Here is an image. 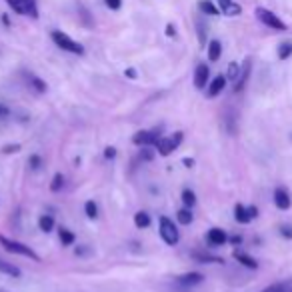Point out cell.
Listing matches in <instances>:
<instances>
[{
    "label": "cell",
    "instance_id": "cell-1",
    "mask_svg": "<svg viewBox=\"0 0 292 292\" xmlns=\"http://www.w3.org/2000/svg\"><path fill=\"white\" fill-rule=\"evenodd\" d=\"M0 244H2V248H4L6 252H10V254L26 256V258L34 260V262H40V256H38V254L34 252L30 246H26V244H22V242L10 240V238H6V236H2V234H0Z\"/></svg>",
    "mask_w": 292,
    "mask_h": 292
},
{
    "label": "cell",
    "instance_id": "cell-2",
    "mask_svg": "<svg viewBox=\"0 0 292 292\" xmlns=\"http://www.w3.org/2000/svg\"><path fill=\"white\" fill-rule=\"evenodd\" d=\"M52 40H54V44L58 46V48H62L66 52H72V54H84V46L80 44V42H76V40H72L68 34H64L62 30H52Z\"/></svg>",
    "mask_w": 292,
    "mask_h": 292
},
{
    "label": "cell",
    "instance_id": "cell-3",
    "mask_svg": "<svg viewBox=\"0 0 292 292\" xmlns=\"http://www.w3.org/2000/svg\"><path fill=\"white\" fill-rule=\"evenodd\" d=\"M160 236H163V240L168 246H174L180 240V232H178L176 224L170 218H166V216H160Z\"/></svg>",
    "mask_w": 292,
    "mask_h": 292
},
{
    "label": "cell",
    "instance_id": "cell-4",
    "mask_svg": "<svg viewBox=\"0 0 292 292\" xmlns=\"http://www.w3.org/2000/svg\"><path fill=\"white\" fill-rule=\"evenodd\" d=\"M256 18H258L262 24H266L268 28H274V30H280V33L286 30V24H284L274 12H270V10H266V8H256Z\"/></svg>",
    "mask_w": 292,
    "mask_h": 292
},
{
    "label": "cell",
    "instance_id": "cell-5",
    "mask_svg": "<svg viewBox=\"0 0 292 292\" xmlns=\"http://www.w3.org/2000/svg\"><path fill=\"white\" fill-rule=\"evenodd\" d=\"M180 142H182V132H176L174 136H168V138L160 136V140L156 142V150L160 156H168V154H172V150L178 148Z\"/></svg>",
    "mask_w": 292,
    "mask_h": 292
},
{
    "label": "cell",
    "instance_id": "cell-6",
    "mask_svg": "<svg viewBox=\"0 0 292 292\" xmlns=\"http://www.w3.org/2000/svg\"><path fill=\"white\" fill-rule=\"evenodd\" d=\"M158 140H160L158 130H140L132 136V142L138 146H156Z\"/></svg>",
    "mask_w": 292,
    "mask_h": 292
},
{
    "label": "cell",
    "instance_id": "cell-7",
    "mask_svg": "<svg viewBox=\"0 0 292 292\" xmlns=\"http://www.w3.org/2000/svg\"><path fill=\"white\" fill-rule=\"evenodd\" d=\"M250 68H252V60H250V58H246V60H244V64L240 66V74H238V78L234 80V92H240V90L246 86L248 76H250Z\"/></svg>",
    "mask_w": 292,
    "mask_h": 292
},
{
    "label": "cell",
    "instance_id": "cell-8",
    "mask_svg": "<svg viewBox=\"0 0 292 292\" xmlns=\"http://www.w3.org/2000/svg\"><path fill=\"white\" fill-rule=\"evenodd\" d=\"M206 242H208L210 246H222V244L228 242L226 232H224L222 228H210L208 234H206Z\"/></svg>",
    "mask_w": 292,
    "mask_h": 292
},
{
    "label": "cell",
    "instance_id": "cell-9",
    "mask_svg": "<svg viewBox=\"0 0 292 292\" xmlns=\"http://www.w3.org/2000/svg\"><path fill=\"white\" fill-rule=\"evenodd\" d=\"M208 78H210V68L206 64H198L194 70V86L198 90H202L204 86H208Z\"/></svg>",
    "mask_w": 292,
    "mask_h": 292
},
{
    "label": "cell",
    "instance_id": "cell-10",
    "mask_svg": "<svg viewBox=\"0 0 292 292\" xmlns=\"http://www.w3.org/2000/svg\"><path fill=\"white\" fill-rule=\"evenodd\" d=\"M226 76H222V74H218V76H214V80L208 84V88H206V96L208 98H216L222 90H224V86H226Z\"/></svg>",
    "mask_w": 292,
    "mask_h": 292
},
{
    "label": "cell",
    "instance_id": "cell-11",
    "mask_svg": "<svg viewBox=\"0 0 292 292\" xmlns=\"http://www.w3.org/2000/svg\"><path fill=\"white\" fill-rule=\"evenodd\" d=\"M202 280H204V276H202L200 272H186V274H182V276L176 278V284L182 286V288H188V286L200 284Z\"/></svg>",
    "mask_w": 292,
    "mask_h": 292
},
{
    "label": "cell",
    "instance_id": "cell-12",
    "mask_svg": "<svg viewBox=\"0 0 292 292\" xmlns=\"http://www.w3.org/2000/svg\"><path fill=\"white\" fill-rule=\"evenodd\" d=\"M274 204H276L278 210H288L292 206L290 194H288L284 188H276V190H274Z\"/></svg>",
    "mask_w": 292,
    "mask_h": 292
},
{
    "label": "cell",
    "instance_id": "cell-13",
    "mask_svg": "<svg viewBox=\"0 0 292 292\" xmlns=\"http://www.w3.org/2000/svg\"><path fill=\"white\" fill-rule=\"evenodd\" d=\"M234 258L238 260L242 266H246V268H252V270H256V268H258V262L252 258L250 254L242 252V250H234Z\"/></svg>",
    "mask_w": 292,
    "mask_h": 292
},
{
    "label": "cell",
    "instance_id": "cell-14",
    "mask_svg": "<svg viewBox=\"0 0 292 292\" xmlns=\"http://www.w3.org/2000/svg\"><path fill=\"white\" fill-rule=\"evenodd\" d=\"M192 258L200 264H222L224 262L220 256H212V254H206V252H192Z\"/></svg>",
    "mask_w": 292,
    "mask_h": 292
},
{
    "label": "cell",
    "instance_id": "cell-15",
    "mask_svg": "<svg viewBox=\"0 0 292 292\" xmlns=\"http://www.w3.org/2000/svg\"><path fill=\"white\" fill-rule=\"evenodd\" d=\"M198 8H200L202 14H208V16H218L220 14V8L214 6V2H210V0H200Z\"/></svg>",
    "mask_w": 292,
    "mask_h": 292
},
{
    "label": "cell",
    "instance_id": "cell-16",
    "mask_svg": "<svg viewBox=\"0 0 292 292\" xmlns=\"http://www.w3.org/2000/svg\"><path fill=\"white\" fill-rule=\"evenodd\" d=\"M220 54H222V44H220L218 40H210V42H208V60H210V62H216V60L220 58Z\"/></svg>",
    "mask_w": 292,
    "mask_h": 292
},
{
    "label": "cell",
    "instance_id": "cell-17",
    "mask_svg": "<svg viewBox=\"0 0 292 292\" xmlns=\"http://www.w3.org/2000/svg\"><path fill=\"white\" fill-rule=\"evenodd\" d=\"M234 218H236V222H240V224H248V222L252 220L250 214H248V208L242 206V204H236V206H234Z\"/></svg>",
    "mask_w": 292,
    "mask_h": 292
},
{
    "label": "cell",
    "instance_id": "cell-18",
    "mask_svg": "<svg viewBox=\"0 0 292 292\" xmlns=\"http://www.w3.org/2000/svg\"><path fill=\"white\" fill-rule=\"evenodd\" d=\"M0 272H4V274H8V276H14V278H20V276H22V272H20L18 266H14V264H10V262H6V260H2V258H0Z\"/></svg>",
    "mask_w": 292,
    "mask_h": 292
},
{
    "label": "cell",
    "instance_id": "cell-19",
    "mask_svg": "<svg viewBox=\"0 0 292 292\" xmlns=\"http://www.w3.org/2000/svg\"><path fill=\"white\" fill-rule=\"evenodd\" d=\"M54 224H56V222H54V216H52V214H42V216L38 218V226H40L42 232H46V234L54 230Z\"/></svg>",
    "mask_w": 292,
    "mask_h": 292
},
{
    "label": "cell",
    "instance_id": "cell-20",
    "mask_svg": "<svg viewBox=\"0 0 292 292\" xmlns=\"http://www.w3.org/2000/svg\"><path fill=\"white\" fill-rule=\"evenodd\" d=\"M176 220H178L180 224L188 226V224L194 220V216H192V210H190V208H182V210H178V212H176Z\"/></svg>",
    "mask_w": 292,
    "mask_h": 292
},
{
    "label": "cell",
    "instance_id": "cell-21",
    "mask_svg": "<svg viewBox=\"0 0 292 292\" xmlns=\"http://www.w3.org/2000/svg\"><path fill=\"white\" fill-rule=\"evenodd\" d=\"M58 238H60L62 246H72V244H74V240H76L74 232H70L68 228H60V230H58Z\"/></svg>",
    "mask_w": 292,
    "mask_h": 292
},
{
    "label": "cell",
    "instance_id": "cell-22",
    "mask_svg": "<svg viewBox=\"0 0 292 292\" xmlns=\"http://www.w3.org/2000/svg\"><path fill=\"white\" fill-rule=\"evenodd\" d=\"M134 224H136V228H148L150 226V214H146L144 210L136 212L134 214Z\"/></svg>",
    "mask_w": 292,
    "mask_h": 292
},
{
    "label": "cell",
    "instance_id": "cell-23",
    "mask_svg": "<svg viewBox=\"0 0 292 292\" xmlns=\"http://www.w3.org/2000/svg\"><path fill=\"white\" fill-rule=\"evenodd\" d=\"M24 8H26V16H33L34 20L38 18V6H36V0H22Z\"/></svg>",
    "mask_w": 292,
    "mask_h": 292
},
{
    "label": "cell",
    "instance_id": "cell-24",
    "mask_svg": "<svg viewBox=\"0 0 292 292\" xmlns=\"http://www.w3.org/2000/svg\"><path fill=\"white\" fill-rule=\"evenodd\" d=\"M290 54H292V42H282L278 46V58L286 60V58H290Z\"/></svg>",
    "mask_w": 292,
    "mask_h": 292
},
{
    "label": "cell",
    "instance_id": "cell-25",
    "mask_svg": "<svg viewBox=\"0 0 292 292\" xmlns=\"http://www.w3.org/2000/svg\"><path fill=\"white\" fill-rule=\"evenodd\" d=\"M182 202H184V206H186V208H192V206L196 204V194L192 192V190L184 188V190H182Z\"/></svg>",
    "mask_w": 292,
    "mask_h": 292
},
{
    "label": "cell",
    "instance_id": "cell-26",
    "mask_svg": "<svg viewBox=\"0 0 292 292\" xmlns=\"http://www.w3.org/2000/svg\"><path fill=\"white\" fill-rule=\"evenodd\" d=\"M62 186H64V176L58 172V174H54V178H52L50 190H52V192H60V190H62Z\"/></svg>",
    "mask_w": 292,
    "mask_h": 292
},
{
    "label": "cell",
    "instance_id": "cell-27",
    "mask_svg": "<svg viewBox=\"0 0 292 292\" xmlns=\"http://www.w3.org/2000/svg\"><path fill=\"white\" fill-rule=\"evenodd\" d=\"M6 4L16 12V14H22V16H26V8H24V4H22V0H6Z\"/></svg>",
    "mask_w": 292,
    "mask_h": 292
},
{
    "label": "cell",
    "instance_id": "cell-28",
    "mask_svg": "<svg viewBox=\"0 0 292 292\" xmlns=\"http://www.w3.org/2000/svg\"><path fill=\"white\" fill-rule=\"evenodd\" d=\"M84 212H86V216H88V218H92V220H94V218L98 216L96 202H94V200H88V202L84 204Z\"/></svg>",
    "mask_w": 292,
    "mask_h": 292
},
{
    "label": "cell",
    "instance_id": "cell-29",
    "mask_svg": "<svg viewBox=\"0 0 292 292\" xmlns=\"http://www.w3.org/2000/svg\"><path fill=\"white\" fill-rule=\"evenodd\" d=\"M242 12V8H240V4H236V2H230L226 8L222 10V14H226V16H238Z\"/></svg>",
    "mask_w": 292,
    "mask_h": 292
},
{
    "label": "cell",
    "instance_id": "cell-30",
    "mask_svg": "<svg viewBox=\"0 0 292 292\" xmlns=\"http://www.w3.org/2000/svg\"><path fill=\"white\" fill-rule=\"evenodd\" d=\"M30 86H33L36 92H46V82L40 80L38 76H30Z\"/></svg>",
    "mask_w": 292,
    "mask_h": 292
},
{
    "label": "cell",
    "instance_id": "cell-31",
    "mask_svg": "<svg viewBox=\"0 0 292 292\" xmlns=\"http://www.w3.org/2000/svg\"><path fill=\"white\" fill-rule=\"evenodd\" d=\"M238 74H240V66L236 64V62H230L228 64V72H226V78H230L232 82L238 78Z\"/></svg>",
    "mask_w": 292,
    "mask_h": 292
},
{
    "label": "cell",
    "instance_id": "cell-32",
    "mask_svg": "<svg viewBox=\"0 0 292 292\" xmlns=\"http://www.w3.org/2000/svg\"><path fill=\"white\" fill-rule=\"evenodd\" d=\"M196 26H198V38H200V44L204 46V44H206V28H204L202 20H198V22H196Z\"/></svg>",
    "mask_w": 292,
    "mask_h": 292
},
{
    "label": "cell",
    "instance_id": "cell-33",
    "mask_svg": "<svg viewBox=\"0 0 292 292\" xmlns=\"http://www.w3.org/2000/svg\"><path fill=\"white\" fill-rule=\"evenodd\" d=\"M104 4H106L110 10H120V6H122V0H104Z\"/></svg>",
    "mask_w": 292,
    "mask_h": 292
},
{
    "label": "cell",
    "instance_id": "cell-34",
    "mask_svg": "<svg viewBox=\"0 0 292 292\" xmlns=\"http://www.w3.org/2000/svg\"><path fill=\"white\" fill-rule=\"evenodd\" d=\"M28 164H30V168H33V170H38V168H40V164H42V160H40V156L33 154V156L28 158Z\"/></svg>",
    "mask_w": 292,
    "mask_h": 292
},
{
    "label": "cell",
    "instance_id": "cell-35",
    "mask_svg": "<svg viewBox=\"0 0 292 292\" xmlns=\"http://www.w3.org/2000/svg\"><path fill=\"white\" fill-rule=\"evenodd\" d=\"M280 234H282L284 238H292V226H288V224H282V226H280Z\"/></svg>",
    "mask_w": 292,
    "mask_h": 292
},
{
    "label": "cell",
    "instance_id": "cell-36",
    "mask_svg": "<svg viewBox=\"0 0 292 292\" xmlns=\"http://www.w3.org/2000/svg\"><path fill=\"white\" fill-rule=\"evenodd\" d=\"M140 158H142V160H152V158H154V152H150L148 148H144V150L140 152Z\"/></svg>",
    "mask_w": 292,
    "mask_h": 292
},
{
    "label": "cell",
    "instance_id": "cell-37",
    "mask_svg": "<svg viewBox=\"0 0 292 292\" xmlns=\"http://www.w3.org/2000/svg\"><path fill=\"white\" fill-rule=\"evenodd\" d=\"M18 150H20V144H14V146H12V144H8V146H4V152H6V154L18 152Z\"/></svg>",
    "mask_w": 292,
    "mask_h": 292
},
{
    "label": "cell",
    "instance_id": "cell-38",
    "mask_svg": "<svg viewBox=\"0 0 292 292\" xmlns=\"http://www.w3.org/2000/svg\"><path fill=\"white\" fill-rule=\"evenodd\" d=\"M104 156H106L108 160H110V158H114V156H116V148H112V146H108V148L104 150Z\"/></svg>",
    "mask_w": 292,
    "mask_h": 292
},
{
    "label": "cell",
    "instance_id": "cell-39",
    "mask_svg": "<svg viewBox=\"0 0 292 292\" xmlns=\"http://www.w3.org/2000/svg\"><path fill=\"white\" fill-rule=\"evenodd\" d=\"M248 214H250V218H256L258 216V208L256 206H248Z\"/></svg>",
    "mask_w": 292,
    "mask_h": 292
},
{
    "label": "cell",
    "instance_id": "cell-40",
    "mask_svg": "<svg viewBox=\"0 0 292 292\" xmlns=\"http://www.w3.org/2000/svg\"><path fill=\"white\" fill-rule=\"evenodd\" d=\"M174 34H176L174 24H166V36H174Z\"/></svg>",
    "mask_w": 292,
    "mask_h": 292
},
{
    "label": "cell",
    "instance_id": "cell-41",
    "mask_svg": "<svg viewBox=\"0 0 292 292\" xmlns=\"http://www.w3.org/2000/svg\"><path fill=\"white\" fill-rule=\"evenodd\" d=\"M124 74H126L128 78H136V70H134V68H128V70H126Z\"/></svg>",
    "mask_w": 292,
    "mask_h": 292
},
{
    "label": "cell",
    "instance_id": "cell-42",
    "mask_svg": "<svg viewBox=\"0 0 292 292\" xmlns=\"http://www.w3.org/2000/svg\"><path fill=\"white\" fill-rule=\"evenodd\" d=\"M230 2H232V0H218V4H220V10H224V8H226Z\"/></svg>",
    "mask_w": 292,
    "mask_h": 292
},
{
    "label": "cell",
    "instance_id": "cell-43",
    "mask_svg": "<svg viewBox=\"0 0 292 292\" xmlns=\"http://www.w3.org/2000/svg\"><path fill=\"white\" fill-rule=\"evenodd\" d=\"M228 240H230L232 244H240V242H242V238H240V236H232V238H228Z\"/></svg>",
    "mask_w": 292,
    "mask_h": 292
},
{
    "label": "cell",
    "instance_id": "cell-44",
    "mask_svg": "<svg viewBox=\"0 0 292 292\" xmlns=\"http://www.w3.org/2000/svg\"><path fill=\"white\" fill-rule=\"evenodd\" d=\"M182 163L186 164V168H192V166H194V160H192V158H184Z\"/></svg>",
    "mask_w": 292,
    "mask_h": 292
},
{
    "label": "cell",
    "instance_id": "cell-45",
    "mask_svg": "<svg viewBox=\"0 0 292 292\" xmlns=\"http://www.w3.org/2000/svg\"><path fill=\"white\" fill-rule=\"evenodd\" d=\"M6 114H8V110H6V108H4V106H2V104H0V118H4V116H6Z\"/></svg>",
    "mask_w": 292,
    "mask_h": 292
},
{
    "label": "cell",
    "instance_id": "cell-46",
    "mask_svg": "<svg viewBox=\"0 0 292 292\" xmlns=\"http://www.w3.org/2000/svg\"><path fill=\"white\" fill-rule=\"evenodd\" d=\"M0 292H6V290H0Z\"/></svg>",
    "mask_w": 292,
    "mask_h": 292
}]
</instances>
